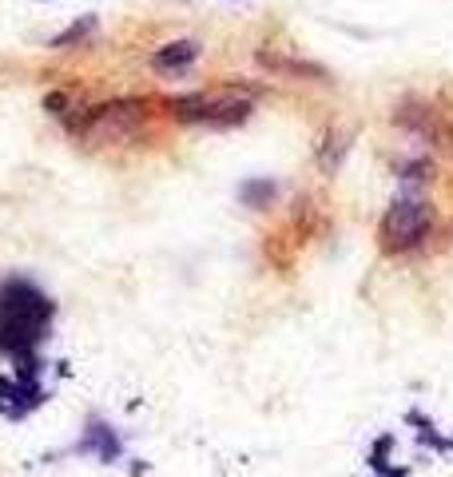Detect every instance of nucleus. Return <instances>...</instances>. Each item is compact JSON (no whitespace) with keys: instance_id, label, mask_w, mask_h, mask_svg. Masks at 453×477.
Here are the masks:
<instances>
[{"instance_id":"1","label":"nucleus","mask_w":453,"mask_h":477,"mask_svg":"<svg viewBox=\"0 0 453 477\" xmlns=\"http://www.w3.org/2000/svg\"><path fill=\"white\" fill-rule=\"evenodd\" d=\"M52 323V302L29 279H13L0 287V354H32Z\"/></svg>"},{"instance_id":"2","label":"nucleus","mask_w":453,"mask_h":477,"mask_svg":"<svg viewBox=\"0 0 453 477\" xmlns=\"http://www.w3.org/2000/svg\"><path fill=\"white\" fill-rule=\"evenodd\" d=\"M171 116L183 124H207V127H235L251 116V96H239L235 88H211L191 91V96L171 100Z\"/></svg>"},{"instance_id":"3","label":"nucleus","mask_w":453,"mask_h":477,"mask_svg":"<svg viewBox=\"0 0 453 477\" xmlns=\"http://www.w3.org/2000/svg\"><path fill=\"white\" fill-rule=\"evenodd\" d=\"M144 124V104L135 100H112V104H100L76 124V132L91 143H124L140 132Z\"/></svg>"},{"instance_id":"4","label":"nucleus","mask_w":453,"mask_h":477,"mask_svg":"<svg viewBox=\"0 0 453 477\" xmlns=\"http://www.w3.org/2000/svg\"><path fill=\"white\" fill-rule=\"evenodd\" d=\"M433 227V211L422 199H397V204L382 215V227H378V238H382L386 251H410L418 247Z\"/></svg>"},{"instance_id":"5","label":"nucleus","mask_w":453,"mask_h":477,"mask_svg":"<svg viewBox=\"0 0 453 477\" xmlns=\"http://www.w3.org/2000/svg\"><path fill=\"white\" fill-rule=\"evenodd\" d=\"M44 402V390L36 386V378H0V414L4 418H24L32 406Z\"/></svg>"},{"instance_id":"6","label":"nucleus","mask_w":453,"mask_h":477,"mask_svg":"<svg viewBox=\"0 0 453 477\" xmlns=\"http://www.w3.org/2000/svg\"><path fill=\"white\" fill-rule=\"evenodd\" d=\"M255 60H258V68H266L271 76H294V80L310 76V80H327V68H322V64L302 60V56H291V52H279V48H258Z\"/></svg>"},{"instance_id":"7","label":"nucleus","mask_w":453,"mask_h":477,"mask_svg":"<svg viewBox=\"0 0 453 477\" xmlns=\"http://www.w3.org/2000/svg\"><path fill=\"white\" fill-rule=\"evenodd\" d=\"M196 60H199V40H171V44H160V48L152 52V68L160 72V76L187 72Z\"/></svg>"},{"instance_id":"8","label":"nucleus","mask_w":453,"mask_h":477,"mask_svg":"<svg viewBox=\"0 0 453 477\" xmlns=\"http://www.w3.org/2000/svg\"><path fill=\"white\" fill-rule=\"evenodd\" d=\"M80 454H96L100 462H116V454H119V442H116V434L108 426H100V421H91V429H88V438L80 442Z\"/></svg>"},{"instance_id":"9","label":"nucleus","mask_w":453,"mask_h":477,"mask_svg":"<svg viewBox=\"0 0 453 477\" xmlns=\"http://www.w3.org/2000/svg\"><path fill=\"white\" fill-rule=\"evenodd\" d=\"M346 140H350L346 132H327V140H322V148H318L322 171H335L342 163V155H346Z\"/></svg>"},{"instance_id":"10","label":"nucleus","mask_w":453,"mask_h":477,"mask_svg":"<svg viewBox=\"0 0 453 477\" xmlns=\"http://www.w3.org/2000/svg\"><path fill=\"white\" fill-rule=\"evenodd\" d=\"M91 32H96V16H84V21H72L60 36H52V40H48V48H72V44L88 40Z\"/></svg>"},{"instance_id":"11","label":"nucleus","mask_w":453,"mask_h":477,"mask_svg":"<svg viewBox=\"0 0 453 477\" xmlns=\"http://www.w3.org/2000/svg\"><path fill=\"white\" fill-rule=\"evenodd\" d=\"M239 199H243L247 207H263L266 199H274V183L271 179H247L243 187H239Z\"/></svg>"}]
</instances>
